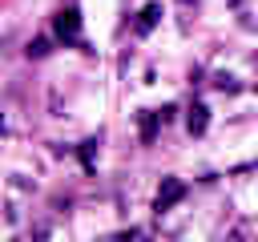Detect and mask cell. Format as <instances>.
<instances>
[{
    "mask_svg": "<svg viewBox=\"0 0 258 242\" xmlns=\"http://www.w3.org/2000/svg\"><path fill=\"white\" fill-rule=\"evenodd\" d=\"M181 198H185V186H181L177 177H165V182H161V190H157V202H153V210H157V214H165V210H173Z\"/></svg>",
    "mask_w": 258,
    "mask_h": 242,
    "instance_id": "6da1fadb",
    "label": "cell"
},
{
    "mask_svg": "<svg viewBox=\"0 0 258 242\" xmlns=\"http://www.w3.org/2000/svg\"><path fill=\"white\" fill-rule=\"evenodd\" d=\"M56 36H60V40H73V36H77V8H64V12L56 16Z\"/></svg>",
    "mask_w": 258,
    "mask_h": 242,
    "instance_id": "7a4b0ae2",
    "label": "cell"
},
{
    "mask_svg": "<svg viewBox=\"0 0 258 242\" xmlns=\"http://www.w3.org/2000/svg\"><path fill=\"white\" fill-rule=\"evenodd\" d=\"M189 133H206V105L189 109Z\"/></svg>",
    "mask_w": 258,
    "mask_h": 242,
    "instance_id": "3957f363",
    "label": "cell"
},
{
    "mask_svg": "<svg viewBox=\"0 0 258 242\" xmlns=\"http://www.w3.org/2000/svg\"><path fill=\"white\" fill-rule=\"evenodd\" d=\"M153 20H157V8H145V12H141V20H137V28H141V32H145V28H149V24H153Z\"/></svg>",
    "mask_w": 258,
    "mask_h": 242,
    "instance_id": "277c9868",
    "label": "cell"
},
{
    "mask_svg": "<svg viewBox=\"0 0 258 242\" xmlns=\"http://www.w3.org/2000/svg\"><path fill=\"white\" fill-rule=\"evenodd\" d=\"M234 234H238V238H242V234H258V218H250V222H242V226H238Z\"/></svg>",
    "mask_w": 258,
    "mask_h": 242,
    "instance_id": "5b68a950",
    "label": "cell"
}]
</instances>
